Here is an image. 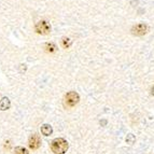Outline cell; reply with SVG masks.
Returning <instances> with one entry per match:
<instances>
[{
    "label": "cell",
    "mask_w": 154,
    "mask_h": 154,
    "mask_svg": "<svg viewBox=\"0 0 154 154\" xmlns=\"http://www.w3.org/2000/svg\"><path fill=\"white\" fill-rule=\"evenodd\" d=\"M14 154H29L28 150L24 148V146H17L14 150Z\"/></svg>",
    "instance_id": "9c48e42d"
},
{
    "label": "cell",
    "mask_w": 154,
    "mask_h": 154,
    "mask_svg": "<svg viewBox=\"0 0 154 154\" xmlns=\"http://www.w3.org/2000/svg\"><path fill=\"white\" fill-rule=\"evenodd\" d=\"M62 43H63V46H64L65 49H68L70 45H71V40H70L69 38H66V37H64L62 40Z\"/></svg>",
    "instance_id": "30bf717a"
},
{
    "label": "cell",
    "mask_w": 154,
    "mask_h": 154,
    "mask_svg": "<svg viewBox=\"0 0 154 154\" xmlns=\"http://www.w3.org/2000/svg\"><path fill=\"white\" fill-rule=\"evenodd\" d=\"M152 95L154 96V86H153V88H152Z\"/></svg>",
    "instance_id": "7c38bea8"
},
{
    "label": "cell",
    "mask_w": 154,
    "mask_h": 154,
    "mask_svg": "<svg viewBox=\"0 0 154 154\" xmlns=\"http://www.w3.org/2000/svg\"><path fill=\"white\" fill-rule=\"evenodd\" d=\"M28 146L31 150H38L41 146V139L38 134H32L30 137H29L28 140Z\"/></svg>",
    "instance_id": "5b68a950"
},
{
    "label": "cell",
    "mask_w": 154,
    "mask_h": 154,
    "mask_svg": "<svg viewBox=\"0 0 154 154\" xmlns=\"http://www.w3.org/2000/svg\"><path fill=\"white\" fill-rule=\"evenodd\" d=\"M56 50H57V46L55 45L54 43H52V42H50V43H46V44H45V51H46V52L53 53V52H55Z\"/></svg>",
    "instance_id": "ba28073f"
},
{
    "label": "cell",
    "mask_w": 154,
    "mask_h": 154,
    "mask_svg": "<svg viewBox=\"0 0 154 154\" xmlns=\"http://www.w3.org/2000/svg\"><path fill=\"white\" fill-rule=\"evenodd\" d=\"M35 29H36V31L39 35H48L51 31V25H50V23L48 21L41 20V21H39L36 24Z\"/></svg>",
    "instance_id": "3957f363"
},
{
    "label": "cell",
    "mask_w": 154,
    "mask_h": 154,
    "mask_svg": "<svg viewBox=\"0 0 154 154\" xmlns=\"http://www.w3.org/2000/svg\"><path fill=\"white\" fill-rule=\"evenodd\" d=\"M135 140H136V138H135V136L134 135H131V134H129V135H127V137H126V142L129 144H133L134 142H135Z\"/></svg>",
    "instance_id": "8fae6325"
},
{
    "label": "cell",
    "mask_w": 154,
    "mask_h": 154,
    "mask_svg": "<svg viewBox=\"0 0 154 154\" xmlns=\"http://www.w3.org/2000/svg\"><path fill=\"white\" fill-rule=\"evenodd\" d=\"M41 133L44 136H50L53 133V128H52V126L49 125V124H43L41 126Z\"/></svg>",
    "instance_id": "52a82bcc"
},
{
    "label": "cell",
    "mask_w": 154,
    "mask_h": 154,
    "mask_svg": "<svg viewBox=\"0 0 154 154\" xmlns=\"http://www.w3.org/2000/svg\"><path fill=\"white\" fill-rule=\"evenodd\" d=\"M80 100V96L77 92H68L65 96V99H64V103L66 107L68 108H71V107H75L78 103H79Z\"/></svg>",
    "instance_id": "7a4b0ae2"
},
{
    "label": "cell",
    "mask_w": 154,
    "mask_h": 154,
    "mask_svg": "<svg viewBox=\"0 0 154 154\" xmlns=\"http://www.w3.org/2000/svg\"><path fill=\"white\" fill-rule=\"evenodd\" d=\"M69 148V144L64 138H55L51 142V150L55 154H65Z\"/></svg>",
    "instance_id": "6da1fadb"
},
{
    "label": "cell",
    "mask_w": 154,
    "mask_h": 154,
    "mask_svg": "<svg viewBox=\"0 0 154 154\" xmlns=\"http://www.w3.org/2000/svg\"><path fill=\"white\" fill-rule=\"evenodd\" d=\"M11 107V101L8 97H3L2 99L0 100V110L1 111H5L10 109Z\"/></svg>",
    "instance_id": "8992f818"
},
{
    "label": "cell",
    "mask_w": 154,
    "mask_h": 154,
    "mask_svg": "<svg viewBox=\"0 0 154 154\" xmlns=\"http://www.w3.org/2000/svg\"><path fill=\"white\" fill-rule=\"evenodd\" d=\"M146 32H148V25L144 23H139L133 26L131 28V33L135 36H143Z\"/></svg>",
    "instance_id": "277c9868"
}]
</instances>
